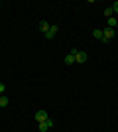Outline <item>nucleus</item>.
Masks as SVG:
<instances>
[{
    "instance_id": "0eeeda50",
    "label": "nucleus",
    "mask_w": 118,
    "mask_h": 132,
    "mask_svg": "<svg viewBox=\"0 0 118 132\" xmlns=\"http://www.w3.org/2000/svg\"><path fill=\"white\" fill-rule=\"evenodd\" d=\"M38 28H39V32H43V34H45L51 26H49V22H39V26H38Z\"/></svg>"
},
{
    "instance_id": "ddd939ff",
    "label": "nucleus",
    "mask_w": 118,
    "mask_h": 132,
    "mask_svg": "<svg viewBox=\"0 0 118 132\" xmlns=\"http://www.w3.org/2000/svg\"><path fill=\"white\" fill-rule=\"evenodd\" d=\"M112 10H114V14H118V2H114V4H112Z\"/></svg>"
},
{
    "instance_id": "20e7f679",
    "label": "nucleus",
    "mask_w": 118,
    "mask_h": 132,
    "mask_svg": "<svg viewBox=\"0 0 118 132\" xmlns=\"http://www.w3.org/2000/svg\"><path fill=\"white\" fill-rule=\"evenodd\" d=\"M57 32H59V28H57V26H51L49 30H47V32L43 34V36H45V39H53V38H55V34H57Z\"/></svg>"
},
{
    "instance_id": "423d86ee",
    "label": "nucleus",
    "mask_w": 118,
    "mask_h": 132,
    "mask_svg": "<svg viewBox=\"0 0 118 132\" xmlns=\"http://www.w3.org/2000/svg\"><path fill=\"white\" fill-rule=\"evenodd\" d=\"M47 118H49V114H47L45 110H38V112H35V120L38 122H43V120H47Z\"/></svg>"
},
{
    "instance_id": "f03ea898",
    "label": "nucleus",
    "mask_w": 118,
    "mask_h": 132,
    "mask_svg": "<svg viewBox=\"0 0 118 132\" xmlns=\"http://www.w3.org/2000/svg\"><path fill=\"white\" fill-rule=\"evenodd\" d=\"M38 128H39V132H47L49 128H53V120L47 118V120H43V122H38Z\"/></svg>"
},
{
    "instance_id": "7ed1b4c3",
    "label": "nucleus",
    "mask_w": 118,
    "mask_h": 132,
    "mask_svg": "<svg viewBox=\"0 0 118 132\" xmlns=\"http://www.w3.org/2000/svg\"><path fill=\"white\" fill-rule=\"evenodd\" d=\"M75 55H77V50H71L67 55H65V59H63V61H65V65H73V63H75Z\"/></svg>"
},
{
    "instance_id": "39448f33",
    "label": "nucleus",
    "mask_w": 118,
    "mask_h": 132,
    "mask_svg": "<svg viewBox=\"0 0 118 132\" xmlns=\"http://www.w3.org/2000/svg\"><path fill=\"white\" fill-rule=\"evenodd\" d=\"M87 59H89L87 51H77V55H75V61H77V63H85Z\"/></svg>"
},
{
    "instance_id": "f8f14e48",
    "label": "nucleus",
    "mask_w": 118,
    "mask_h": 132,
    "mask_svg": "<svg viewBox=\"0 0 118 132\" xmlns=\"http://www.w3.org/2000/svg\"><path fill=\"white\" fill-rule=\"evenodd\" d=\"M4 91H6V85H4V83H0V95H4Z\"/></svg>"
},
{
    "instance_id": "f257e3e1",
    "label": "nucleus",
    "mask_w": 118,
    "mask_h": 132,
    "mask_svg": "<svg viewBox=\"0 0 118 132\" xmlns=\"http://www.w3.org/2000/svg\"><path fill=\"white\" fill-rule=\"evenodd\" d=\"M114 34H116V30H112V28L102 30V39H101V42H104V44H106V42H110V39L114 38Z\"/></svg>"
},
{
    "instance_id": "6e6552de",
    "label": "nucleus",
    "mask_w": 118,
    "mask_h": 132,
    "mask_svg": "<svg viewBox=\"0 0 118 132\" xmlns=\"http://www.w3.org/2000/svg\"><path fill=\"white\" fill-rule=\"evenodd\" d=\"M106 24H108V28H112V30H114V28H116V24H118V20H116V18H108V20H106Z\"/></svg>"
},
{
    "instance_id": "1a4fd4ad",
    "label": "nucleus",
    "mask_w": 118,
    "mask_h": 132,
    "mask_svg": "<svg viewBox=\"0 0 118 132\" xmlns=\"http://www.w3.org/2000/svg\"><path fill=\"white\" fill-rule=\"evenodd\" d=\"M8 103H10V99L6 95H0V106H8Z\"/></svg>"
},
{
    "instance_id": "9b49d317",
    "label": "nucleus",
    "mask_w": 118,
    "mask_h": 132,
    "mask_svg": "<svg viewBox=\"0 0 118 132\" xmlns=\"http://www.w3.org/2000/svg\"><path fill=\"white\" fill-rule=\"evenodd\" d=\"M104 16H106V18H112L114 16V10H112V8H106V10H104Z\"/></svg>"
},
{
    "instance_id": "9d476101",
    "label": "nucleus",
    "mask_w": 118,
    "mask_h": 132,
    "mask_svg": "<svg viewBox=\"0 0 118 132\" xmlns=\"http://www.w3.org/2000/svg\"><path fill=\"white\" fill-rule=\"evenodd\" d=\"M93 38H96V39H102V30H95V32H93Z\"/></svg>"
},
{
    "instance_id": "4468645a",
    "label": "nucleus",
    "mask_w": 118,
    "mask_h": 132,
    "mask_svg": "<svg viewBox=\"0 0 118 132\" xmlns=\"http://www.w3.org/2000/svg\"><path fill=\"white\" fill-rule=\"evenodd\" d=\"M116 28H118V24H116Z\"/></svg>"
}]
</instances>
